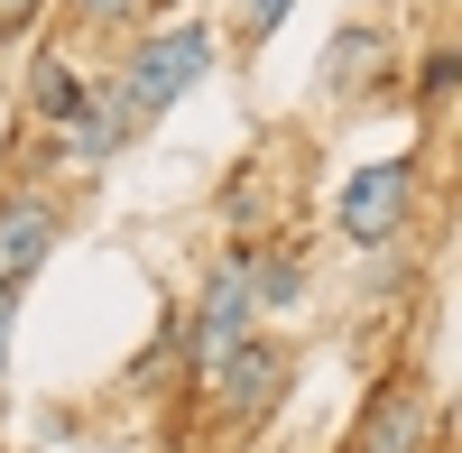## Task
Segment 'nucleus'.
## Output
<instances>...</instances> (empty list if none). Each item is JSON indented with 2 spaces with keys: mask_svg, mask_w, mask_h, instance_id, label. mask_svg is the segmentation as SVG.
Listing matches in <instances>:
<instances>
[{
  "mask_svg": "<svg viewBox=\"0 0 462 453\" xmlns=\"http://www.w3.org/2000/svg\"><path fill=\"white\" fill-rule=\"evenodd\" d=\"M287 10H296V0H250V37H278Z\"/></svg>",
  "mask_w": 462,
  "mask_h": 453,
  "instance_id": "9",
  "label": "nucleus"
},
{
  "mask_svg": "<svg viewBox=\"0 0 462 453\" xmlns=\"http://www.w3.org/2000/svg\"><path fill=\"white\" fill-rule=\"evenodd\" d=\"M379 65H389V37H379V28H342V37H333V56H324V84L352 102V93L379 84Z\"/></svg>",
  "mask_w": 462,
  "mask_h": 453,
  "instance_id": "6",
  "label": "nucleus"
},
{
  "mask_svg": "<svg viewBox=\"0 0 462 453\" xmlns=\"http://www.w3.org/2000/svg\"><path fill=\"white\" fill-rule=\"evenodd\" d=\"M37 10H47V0H0V37H10V28H28Z\"/></svg>",
  "mask_w": 462,
  "mask_h": 453,
  "instance_id": "13",
  "label": "nucleus"
},
{
  "mask_svg": "<svg viewBox=\"0 0 462 453\" xmlns=\"http://www.w3.org/2000/svg\"><path fill=\"white\" fill-rule=\"evenodd\" d=\"M10 333H19V296L0 287V380H10Z\"/></svg>",
  "mask_w": 462,
  "mask_h": 453,
  "instance_id": "11",
  "label": "nucleus"
},
{
  "mask_svg": "<svg viewBox=\"0 0 462 453\" xmlns=\"http://www.w3.org/2000/svg\"><path fill=\"white\" fill-rule=\"evenodd\" d=\"M37 111H47V121H84V84H74V65H65V56L37 65Z\"/></svg>",
  "mask_w": 462,
  "mask_h": 453,
  "instance_id": "8",
  "label": "nucleus"
},
{
  "mask_svg": "<svg viewBox=\"0 0 462 453\" xmlns=\"http://www.w3.org/2000/svg\"><path fill=\"white\" fill-rule=\"evenodd\" d=\"M453 84H462V56H435L426 65V93H453Z\"/></svg>",
  "mask_w": 462,
  "mask_h": 453,
  "instance_id": "12",
  "label": "nucleus"
},
{
  "mask_svg": "<svg viewBox=\"0 0 462 453\" xmlns=\"http://www.w3.org/2000/svg\"><path fill=\"white\" fill-rule=\"evenodd\" d=\"M250 306H259L250 296V259H231V269L204 287V315H195V380H213V370L250 343Z\"/></svg>",
  "mask_w": 462,
  "mask_h": 453,
  "instance_id": "3",
  "label": "nucleus"
},
{
  "mask_svg": "<svg viewBox=\"0 0 462 453\" xmlns=\"http://www.w3.org/2000/svg\"><path fill=\"white\" fill-rule=\"evenodd\" d=\"M74 10H84V19H111V28H121V19H139V10H148V0H74Z\"/></svg>",
  "mask_w": 462,
  "mask_h": 453,
  "instance_id": "10",
  "label": "nucleus"
},
{
  "mask_svg": "<svg viewBox=\"0 0 462 453\" xmlns=\"http://www.w3.org/2000/svg\"><path fill=\"white\" fill-rule=\"evenodd\" d=\"M407 185H416V167H407V158H379V167H361L352 185H342V232H352L361 250L398 241V222H407Z\"/></svg>",
  "mask_w": 462,
  "mask_h": 453,
  "instance_id": "2",
  "label": "nucleus"
},
{
  "mask_svg": "<svg viewBox=\"0 0 462 453\" xmlns=\"http://www.w3.org/2000/svg\"><path fill=\"white\" fill-rule=\"evenodd\" d=\"M204 65H213V37H204V28H167V37H148V47L130 56V74H121V130L158 121L185 84H204Z\"/></svg>",
  "mask_w": 462,
  "mask_h": 453,
  "instance_id": "1",
  "label": "nucleus"
},
{
  "mask_svg": "<svg viewBox=\"0 0 462 453\" xmlns=\"http://www.w3.org/2000/svg\"><path fill=\"white\" fill-rule=\"evenodd\" d=\"M416 426H426V407H416V398L398 389V398H389V407H379V417H370L361 453H407V444H416Z\"/></svg>",
  "mask_w": 462,
  "mask_h": 453,
  "instance_id": "7",
  "label": "nucleus"
},
{
  "mask_svg": "<svg viewBox=\"0 0 462 453\" xmlns=\"http://www.w3.org/2000/svg\"><path fill=\"white\" fill-rule=\"evenodd\" d=\"M213 389H222L231 417H268V407L287 398V352L278 343H241V352L213 370Z\"/></svg>",
  "mask_w": 462,
  "mask_h": 453,
  "instance_id": "5",
  "label": "nucleus"
},
{
  "mask_svg": "<svg viewBox=\"0 0 462 453\" xmlns=\"http://www.w3.org/2000/svg\"><path fill=\"white\" fill-rule=\"evenodd\" d=\"M47 250H56V204L47 195H0V287L19 296L47 269Z\"/></svg>",
  "mask_w": 462,
  "mask_h": 453,
  "instance_id": "4",
  "label": "nucleus"
}]
</instances>
